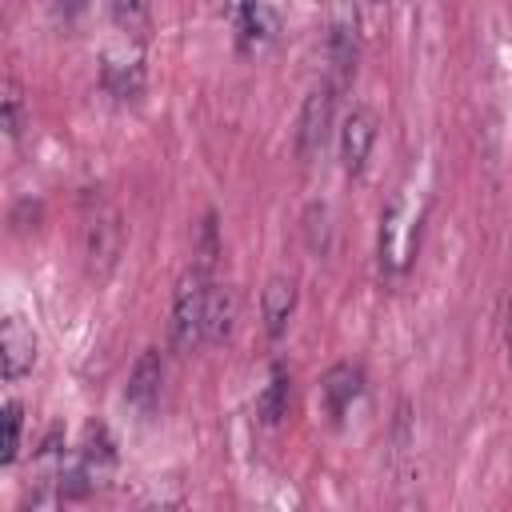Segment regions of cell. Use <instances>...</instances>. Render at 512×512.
<instances>
[{
  "label": "cell",
  "mask_w": 512,
  "mask_h": 512,
  "mask_svg": "<svg viewBox=\"0 0 512 512\" xmlns=\"http://www.w3.org/2000/svg\"><path fill=\"white\" fill-rule=\"evenodd\" d=\"M240 316V300L232 284H208V308H204V344H224L236 328Z\"/></svg>",
  "instance_id": "10"
},
{
  "label": "cell",
  "mask_w": 512,
  "mask_h": 512,
  "mask_svg": "<svg viewBox=\"0 0 512 512\" xmlns=\"http://www.w3.org/2000/svg\"><path fill=\"white\" fill-rule=\"evenodd\" d=\"M100 88L116 100H136L144 92V64L140 52H104L100 56Z\"/></svg>",
  "instance_id": "9"
},
{
  "label": "cell",
  "mask_w": 512,
  "mask_h": 512,
  "mask_svg": "<svg viewBox=\"0 0 512 512\" xmlns=\"http://www.w3.org/2000/svg\"><path fill=\"white\" fill-rule=\"evenodd\" d=\"M216 256H220V228H216V212L208 208L204 220H200V228H196V260H192V264L212 268Z\"/></svg>",
  "instance_id": "15"
},
{
  "label": "cell",
  "mask_w": 512,
  "mask_h": 512,
  "mask_svg": "<svg viewBox=\"0 0 512 512\" xmlns=\"http://www.w3.org/2000/svg\"><path fill=\"white\" fill-rule=\"evenodd\" d=\"M376 132H380V124H376L372 108L356 104V108L344 112V120L336 128V156H340L344 176H360L364 172V164L372 156V144H376Z\"/></svg>",
  "instance_id": "4"
},
{
  "label": "cell",
  "mask_w": 512,
  "mask_h": 512,
  "mask_svg": "<svg viewBox=\"0 0 512 512\" xmlns=\"http://www.w3.org/2000/svg\"><path fill=\"white\" fill-rule=\"evenodd\" d=\"M304 232H308V248H312L316 256H324L328 244H332V228H328V208H324V204H312V208L304 212Z\"/></svg>",
  "instance_id": "16"
},
{
  "label": "cell",
  "mask_w": 512,
  "mask_h": 512,
  "mask_svg": "<svg viewBox=\"0 0 512 512\" xmlns=\"http://www.w3.org/2000/svg\"><path fill=\"white\" fill-rule=\"evenodd\" d=\"M508 368H512V308H508Z\"/></svg>",
  "instance_id": "20"
},
{
  "label": "cell",
  "mask_w": 512,
  "mask_h": 512,
  "mask_svg": "<svg viewBox=\"0 0 512 512\" xmlns=\"http://www.w3.org/2000/svg\"><path fill=\"white\" fill-rule=\"evenodd\" d=\"M208 268L192 264L180 272L176 288H172V312H168V340L180 356L204 348V308H208Z\"/></svg>",
  "instance_id": "1"
},
{
  "label": "cell",
  "mask_w": 512,
  "mask_h": 512,
  "mask_svg": "<svg viewBox=\"0 0 512 512\" xmlns=\"http://www.w3.org/2000/svg\"><path fill=\"white\" fill-rule=\"evenodd\" d=\"M288 396H292V376H288V368H284L280 360H272L268 384H264L260 396H256V416H260L264 424H280L284 412H288Z\"/></svg>",
  "instance_id": "12"
},
{
  "label": "cell",
  "mask_w": 512,
  "mask_h": 512,
  "mask_svg": "<svg viewBox=\"0 0 512 512\" xmlns=\"http://www.w3.org/2000/svg\"><path fill=\"white\" fill-rule=\"evenodd\" d=\"M364 396V368L360 364H352V360H340V364H332L324 376H320V404H324V416L332 420V424H340L348 412H352V404Z\"/></svg>",
  "instance_id": "7"
},
{
  "label": "cell",
  "mask_w": 512,
  "mask_h": 512,
  "mask_svg": "<svg viewBox=\"0 0 512 512\" xmlns=\"http://www.w3.org/2000/svg\"><path fill=\"white\" fill-rule=\"evenodd\" d=\"M332 112H336V80H324L304 96L300 116H296L292 144H296V160L300 164H312L324 152V144L332 136Z\"/></svg>",
  "instance_id": "3"
},
{
  "label": "cell",
  "mask_w": 512,
  "mask_h": 512,
  "mask_svg": "<svg viewBox=\"0 0 512 512\" xmlns=\"http://www.w3.org/2000/svg\"><path fill=\"white\" fill-rule=\"evenodd\" d=\"M256 4H260V0H220V12H224L228 24H236V20H244Z\"/></svg>",
  "instance_id": "18"
},
{
  "label": "cell",
  "mask_w": 512,
  "mask_h": 512,
  "mask_svg": "<svg viewBox=\"0 0 512 512\" xmlns=\"http://www.w3.org/2000/svg\"><path fill=\"white\" fill-rule=\"evenodd\" d=\"M356 12L352 8H340L332 28H328V64L336 72V84H344L352 72H356Z\"/></svg>",
  "instance_id": "11"
},
{
  "label": "cell",
  "mask_w": 512,
  "mask_h": 512,
  "mask_svg": "<svg viewBox=\"0 0 512 512\" xmlns=\"http://www.w3.org/2000/svg\"><path fill=\"white\" fill-rule=\"evenodd\" d=\"M36 356H40V340L32 332V324L24 316H4L0 324V372L8 384H16L20 376H28L36 368Z\"/></svg>",
  "instance_id": "5"
},
{
  "label": "cell",
  "mask_w": 512,
  "mask_h": 512,
  "mask_svg": "<svg viewBox=\"0 0 512 512\" xmlns=\"http://www.w3.org/2000/svg\"><path fill=\"white\" fill-rule=\"evenodd\" d=\"M4 132H8V140H20V132L28 128V108H24V92H20V84L8 76L4 80Z\"/></svg>",
  "instance_id": "13"
},
{
  "label": "cell",
  "mask_w": 512,
  "mask_h": 512,
  "mask_svg": "<svg viewBox=\"0 0 512 512\" xmlns=\"http://www.w3.org/2000/svg\"><path fill=\"white\" fill-rule=\"evenodd\" d=\"M420 248V212H412L408 196H392L380 212V268L388 276H400Z\"/></svg>",
  "instance_id": "2"
},
{
  "label": "cell",
  "mask_w": 512,
  "mask_h": 512,
  "mask_svg": "<svg viewBox=\"0 0 512 512\" xmlns=\"http://www.w3.org/2000/svg\"><path fill=\"white\" fill-rule=\"evenodd\" d=\"M20 440H24V408H20V400H4V452H0L4 468L16 464Z\"/></svg>",
  "instance_id": "14"
},
{
  "label": "cell",
  "mask_w": 512,
  "mask_h": 512,
  "mask_svg": "<svg viewBox=\"0 0 512 512\" xmlns=\"http://www.w3.org/2000/svg\"><path fill=\"white\" fill-rule=\"evenodd\" d=\"M84 8H88V0H52V12H56V20H64V24H68V20H76Z\"/></svg>",
  "instance_id": "19"
},
{
  "label": "cell",
  "mask_w": 512,
  "mask_h": 512,
  "mask_svg": "<svg viewBox=\"0 0 512 512\" xmlns=\"http://www.w3.org/2000/svg\"><path fill=\"white\" fill-rule=\"evenodd\" d=\"M152 16V0H112V20L124 32H140Z\"/></svg>",
  "instance_id": "17"
},
{
  "label": "cell",
  "mask_w": 512,
  "mask_h": 512,
  "mask_svg": "<svg viewBox=\"0 0 512 512\" xmlns=\"http://www.w3.org/2000/svg\"><path fill=\"white\" fill-rule=\"evenodd\" d=\"M296 300H300V292H296V280L292 276H284V272L268 276V284L260 292V316H264L268 340H280L288 332V324L296 316Z\"/></svg>",
  "instance_id": "8"
},
{
  "label": "cell",
  "mask_w": 512,
  "mask_h": 512,
  "mask_svg": "<svg viewBox=\"0 0 512 512\" xmlns=\"http://www.w3.org/2000/svg\"><path fill=\"white\" fill-rule=\"evenodd\" d=\"M160 396H164V356L160 348H144L128 372V384H124V400L132 412L140 416H152L160 408Z\"/></svg>",
  "instance_id": "6"
}]
</instances>
